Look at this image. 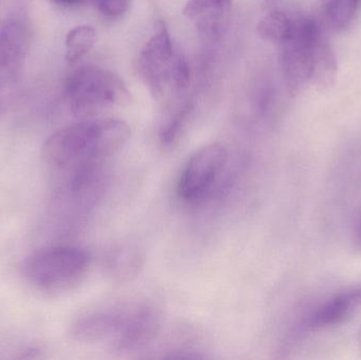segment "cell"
Returning a JSON list of instances; mask_svg holds the SVG:
<instances>
[{
    "instance_id": "1",
    "label": "cell",
    "mask_w": 361,
    "mask_h": 360,
    "mask_svg": "<svg viewBox=\"0 0 361 360\" xmlns=\"http://www.w3.org/2000/svg\"><path fill=\"white\" fill-rule=\"evenodd\" d=\"M279 46L282 73L292 94L324 90L335 82L336 58L311 17L296 15Z\"/></svg>"
},
{
    "instance_id": "2",
    "label": "cell",
    "mask_w": 361,
    "mask_h": 360,
    "mask_svg": "<svg viewBox=\"0 0 361 360\" xmlns=\"http://www.w3.org/2000/svg\"><path fill=\"white\" fill-rule=\"evenodd\" d=\"M130 128L121 120H89L53 133L42 148V159L53 168L99 162L116 156L128 143Z\"/></svg>"
},
{
    "instance_id": "3",
    "label": "cell",
    "mask_w": 361,
    "mask_h": 360,
    "mask_svg": "<svg viewBox=\"0 0 361 360\" xmlns=\"http://www.w3.org/2000/svg\"><path fill=\"white\" fill-rule=\"evenodd\" d=\"M137 71L157 99L182 92L188 87V63L176 50L164 21L157 23L154 33L142 49L137 58Z\"/></svg>"
},
{
    "instance_id": "4",
    "label": "cell",
    "mask_w": 361,
    "mask_h": 360,
    "mask_svg": "<svg viewBox=\"0 0 361 360\" xmlns=\"http://www.w3.org/2000/svg\"><path fill=\"white\" fill-rule=\"evenodd\" d=\"M91 258L84 249L55 247L32 255L23 266V275L39 291L63 293L82 283Z\"/></svg>"
},
{
    "instance_id": "5",
    "label": "cell",
    "mask_w": 361,
    "mask_h": 360,
    "mask_svg": "<svg viewBox=\"0 0 361 360\" xmlns=\"http://www.w3.org/2000/svg\"><path fill=\"white\" fill-rule=\"evenodd\" d=\"M65 93L72 112L80 118L94 116L129 99L128 90L118 75L91 66L80 68L68 77Z\"/></svg>"
},
{
    "instance_id": "6",
    "label": "cell",
    "mask_w": 361,
    "mask_h": 360,
    "mask_svg": "<svg viewBox=\"0 0 361 360\" xmlns=\"http://www.w3.org/2000/svg\"><path fill=\"white\" fill-rule=\"evenodd\" d=\"M226 149L218 143L200 148L189 159L180 177V198L197 202L206 196L222 173L227 163Z\"/></svg>"
},
{
    "instance_id": "7",
    "label": "cell",
    "mask_w": 361,
    "mask_h": 360,
    "mask_svg": "<svg viewBox=\"0 0 361 360\" xmlns=\"http://www.w3.org/2000/svg\"><path fill=\"white\" fill-rule=\"evenodd\" d=\"M162 323L158 309L150 304H141L129 309L128 316L120 333L112 340L114 350L128 352L144 348L154 342Z\"/></svg>"
},
{
    "instance_id": "8",
    "label": "cell",
    "mask_w": 361,
    "mask_h": 360,
    "mask_svg": "<svg viewBox=\"0 0 361 360\" xmlns=\"http://www.w3.org/2000/svg\"><path fill=\"white\" fill-rule=\"evenodd\" d=\"M361 310V285L339 292L312 311L303 321L307 330L338 327L351 321Z\"/></svg>"
},
{
    "instance_id": "9",
    "label": "cell",
    "mask_w": 361,
    "mask_h": 360,
    "mask_svg": "<svg viewBox=\"0 0 361 360\" xmlns=\"http://www.w3.org/2000/svg\"><path fill=\"white\" fill-rule=\"evenodd\" d=\"M128 311H97L76 319L70 328L72 340L80 344H95L104 340H114L128 316Z\"/></svg>"
},
{
    "instance_id": "10",
    "label": "cell",
    "mask_w": 361,
    "mask_h": 360,
    "mask_svg": "<svg viewBox=\"0 0 361 360\" xmlns=\"http://www.w3.org/2000/svg\"><path fill=\"white\" fill-rule=\"evenodd\" d=\"M233 0H187L184 15L204 35L218 36L226 27Z\"/></svg>"
},
{
    "instance_id": "11",
    "label": "cell",
    "mask_w": 361,
    "mask_h": 360,
    "mask_svg": "<svg viewBox=\"0 0 361 360\" xmlns=\"http://www.w3.org/2000/svg\"><path fill=\"white\" fill-rule=\"evenodd\" d=\"M30 31L19 18H10L0 25V69L18 65L29 49Z\"/></svg>"
},
{
    "instance_id": "12",
    "label": "cell",
    "mask_w": 361,
    "mask_h": 360,
    "mask_svg": "<svg viewBox=\"0 0 361 360\" xmlns=\"http://www.w3.org/2000/svg\"><path fill=\"white\" fill-rule=\"evenodd\" d=\"M144 261L145 255L139 245L122 243L114 247L106 256V273L116 283H127L141 273Z\"/></svg>"
},
{
    "instance_id": "13",
    "label": "cell",
    "mask_w": 361,
    "mask_h": 360,
    "mask_svg": "<svg viewBox=\"0 0 361 360\" xmlns=\"http://www.w3.org/2000/svg\"><path fill=\"white\" fill-rule=\"evenodd\" d=\"M97 31L91 25H78L72 29L66 37V61L78 63L84 58L94 46Z\"/></svg>"
},
{
    "instance_id": "14",
    "label": "cell",
    "mask_w": 361,
    "mask_h": 360,
    "mask_svg": "<svg viewBox=\"0 0 361 360\" xmlns=\"http://www.w3.org/2000/svg\"><path fill=\"white\" fill-rule=\"evenodd\" d=\"M296 15L280 8H271L258 25V33L263 39L279 44L288 33Z\"/></svg>"
},
{
    "instance_id": "15",
    "label": "cell",
    "mask_w": 361,
    "mask_h": 360,
    "mask_svg": "<svg viewBox=\"0 0 361 360\" xmlns=\"http://www.w3.org/2000/svg\"><path fill=\"white\" fill-rule=\"evenodd\" d=\"M190 112L191 106L185 104L163 122L160 129V142L163 146L171 147L179 141Z\"/></svg>"
},
{
    "instance_id": "16",
    "label": "cell",
    "mask_w": 361,
    "mask_h": 360,
    "mask_svg": "<svg viewBox=\"0 0 361 360\" xmlns=\"http://www.w3.org/2000/svg\"><path fill=\"white\" fill-rule=\"evenodd\" d=\"M361 0H326V17L335 29H345L355 17Z\"/></svg>"
},
{
    "instance_id": "17",
    "label": "cell",
    "mask_w": 361,
    "mask_h": 360,
    "mask_svg": "<svg viewBox=\"0 0 361 360\" xmlns=\"http://www.w3.org/2000/svg\"><path fill=\"white\" fill-rule=\"evenodd\" d=\"M130 0H95V6L107 17L122 16L128 10Z\"/></svg>"
},
{
    "instance_id": "18",
    "label": "cell",
    "mask_w": 361,
    "mask_h": 360,
    "mask_svg": "<svg viewBox=\"0 0 361 360\" xmlns=\"http://www.w3.org/2000/svg\"><path fill=\"white\" fill-rule=\"evenodd\" d=\"M353 242L356 249L361 252V218L356 223L355 228H354Z\"/></svg>"
},
{
    "instance_id": "19",
    "label": "cell",
    "mask_w": 361,
    "mask_h": 360,
    "mask_svg": "<svg viewBox=\"0 0 361 360\" xmlns=\"http://www.w3.org/2000/svg\"><path fill=\"white\" fill-rule=\"evenodd\" d=\"M54 1L59 2V4H74L80 2V0H54Z\"/></svg>"
}]
</instances>
